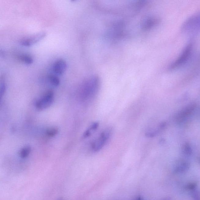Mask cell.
Listing matches in <instances>:
<instances>
[{"instance_id": "6da1fadb", "label": "cell", "mask_w": 200, "mask_h": 200, "mask_svg": "<svg viewBox=\"0 0 200 200\" xmlns=\"http://www.w3.org/2000/svg\"><path fill=\"white\" fill-rule=\"evenodd\" d=\"M100 80L98 76H91L83 83L80 88V96L84 102L91 101L95 98L99 89Z\"/></svg>"}, {"instance_id": "7a4b0ae2", "label": "cell", "mask_w": 200, "mask_h": 200, "mask_svg": "<svg viewBox=\"0 0 200 200\" xmlns=\"http://www.w3.org/2000/svg\"><path fill=\"white\" fill-rule=\"evenodd\" d=\"M193 50V44L192 43H188L175 61L169 67L170 70H174L184 65L189 60Z\"/></svg>"}, {"instance_id": "3957f363", "label": "cell", "mask_w": 200, "mask_h": 200, "mask_svg": "<svg viewBox=\"0 0 200 200\" xmlns=\"http://www.w3.org/2000/svg\"><path fill=\"white\" fill-rule=\"evenodd\" d=\"M112 132V129L109 128L103 131L98 137L91 143V150L94 152H97L101 150L109 140Z\"/></svg>"}, {"instance_id": "277c9868", "label": "cell", "mask_w": 200, "mask_h": 200, "mask_svg": "<svg viewBox=\"0 0 200 200\" xmlns=\"http://www.w3.org/2000/svg\"><path fill=\"white\" fill-rule=\"evenodd\" d=\"M200 16L199 13L194 14L187 20L182 26V31L191 33L199 29Z\"/></svg>"}, {"instance_id": "5b68a950", "label": "cell", "mask_w": 200, "mask_h": 200, "mask_svg": "<svg viewBox=\"0 0 200 200\" xmlns=\"http://www.w3.org/2000/svg\"><path fill=\"white\" fill-rule=\"evenodd\" d=\"M54 100V93L52 91H48L36 101L35 106L39 110H44L53 105Z\"/></svg>"}, {"instance_id": "8992f818", "label": "cell", "mask_w": 200, "mask_h": 200, "mask_svg": "<svg viewBox=\"0 0 200 200\" xmlns=\"http://www.w3.org/2000/svg\"><path fill=\"white\" fill-rule=\"evenodd\" d=\"M196 108L197 105L195 103H191L187 106L176 115L175 119L176 122L181 123L187 120L195 112Z\"/></svg>"}, {"instance_id": "52a82bcc", "label": "cell", "mask_w": 200, "mask_h": 200, "mask_svg": "<svg viewBox=\"0 0 200 200\" xmlns=\"http://www.w3.org/2000/svg\"><path fill=\"white\" fill-rule=\"evenodd\" d=\"M46 35L47 33L46 32H41L31 36H26L19 40V43L24 47H30L43 40L46 37Z\"/></svg>"}, {"instance_id": "ba28073f", "label": "cell", "mask_w": 200, "mask_h": 200, "mask_svg": "<svg viewBox=\"0 0 200 200\" xmlns=\"http://www.w3.org/2000/svg\"><path fill=\"white\" fill-rule=\"evenodd\" d=\"M67 68V63L65 61L59 60L56 61L54 63L53 70L54 72L56 75H61L63 74Z\"/></svg>"}, {"instance_id": "9c48e42d", "label": "cell", "mask_w": 200, "mask_h": 200, "mask_svg": "<svg viewBox=\"0 0 200 200\" xmlns=\"http://www.w3.org/2000/svg\"><path fill=\"white\" fill-rule=\"evenodd\" d=\"M159 19L154 17H149L145 19L142 22V29L144 31L150 30L158 24Z\"/></svg>"}, {"instance_id": "30bf717a", "label": "cell", "mask_w": 200, "mask_h": 200, "mask_svg": "<svg viewBox=\"0 0 200 200\" xmlns=\"http://www.w3.org/2000/svg\"><path fill=\"white\" fill-rule=\"evenodd\" d=\"M190 168V163L186 161H179L174 168V172L176 174H181L188 171Z\"/></svg>"}, {"instance_id": "8fae6325", "label": "cell", "mask_w": 200, "mask_h": 200, "mask_svg": "<svg viewBox=\"0 0 200 200\" xmlns=\"http://www.w3.org/2000/svg\"><path fill=\"white\" fill-rule=\"evenodd\" d=\"M166 122H163L159 124L157 128L153 130L148 131L146 133V136L149 137H153L164 129L166 127Z\"/></svg>"}, {"instance_id": "7c38bea8", "label": "cell", "mask_w": 200, "mask_h": 200, "mask_svg": "<svg viewBox=\"0 0 200 200\" xmlns=\"http://www.w3.org/2000/svg\"><path fill=\"white\" fill-rule=\"evenodd\" d=\"M18 59L21 62L26 65H31L34 62L33 57L30 55L26 54H22L18 56Z\"/></svg>"}, {"instance_id": "4fadbf2b", "label": "cell", "mask_w": 200, "mask_h": 200, "mask_svg": "<svg viewBox=\"0 0 200 200\" xmlns=\"http://www.w3.org/2000/svg\"><path fill=\"white\" fill-rule=\"evenodd\" d=\"M182 154L185 156H191L192 153V149L189 143H185L181 148Z\"/></svg>"}, {"instance_id": "5bb4252c", "label": "cell", "mask_w": 200, "mask_h": 200, "mask_svg": "<svg viewBox=\"0 0 200 200\" xmlns=\"http://www.w3.org/2000/svg\"><path fill=\"white\" fill-rule=\"evenodd\" d=\"M98 126H99V123L98 122H95L93 123L90 126V128H89L88 129L84 132L83 135L84 138H87L91 136V132L96 130Z\"/></svg>"}, {"instance_id": "9a60e30c", "label": "cell", "mask_w": 200, "mask_h": 200, "mask_svg": "<svg viewBox=\"0 0 200 200\" xmlns=\"http://www.w3.org/2000/svg\"><path fill=\"white\" fill-rule=\"evenodd\" d=\"M31 149L30 146H27L22 148L20 151L19 155L22 158H26L31 153Z\"/></svg>"}, {"instance_id": "2e32d148", "label": "cell", "mask_w": 200, "mask_h": 200, "mask_svg": "<svg viewBox=\"0 0 200 200\" xmlns=\"http://www.w3.org/2000/svg\"><path fill=\"white\" fill-rule=\"evenodd\" d=\"M49 80L50 84L53 86L58 87L60 84V80L58 77L55 75L51 74L49 76Z\"/></svg>"}, {"instance_id": "e0dca14e", "label": "cell", "mask_w": 200, "mask_h": 200, "mask_svg": "<svg viewBox=\"0 0 200 200\" xmlns=\"http://www.w3.org/2000/svg\"><path fill=\"white\" fill-rule=\"evenodd\" d=\"M57 132H58V130L56 128H52L48 129L46 132V134L48 136L52 137V136H55L57 133Z\"/></svg>"}, {"instance_id": "ac0fdd59", "label": "cell", "mask_w": 200, "mask_h": 200, "mask_svg": "<svg viewBox=\"0 0 200 200\" xmlns=\"http://www.w3.org/2000/svg\"><path fill=\"white\" fill-rule=\"evenodd\" d=\"M192 198L194 200H200L199 193L196 190L192 191Z\"/></svg>"}, {"instance_id": "d6986e66", "label": "cell", "mask_w": 200, "mask_h": 200, "mask_svg": "<svg viewBox=\"0 0 200 200\" xmlns=\"http://www.w3.org/2000/svg\"><path fill=\"white\" fill-rule=\"evenodd\" d=\"M196 184L194 183H191L187 184L186 188L188 190L192 191L196 190Z\"/></svg>"}, {"instance_id": "ffe728a7", "label": "cell", "mask_w": 200, "mask_h": 200, "mask_svg": "<svg viewBox=\"0 0 200 200\" xmlns=\"http://www.w3.org/2000/svg\"><path fill=\"white\" fill-rule=\"evenodd\" d=\"M6 52L4 50L0 49V57H3L5 56Z\"/></svg>"}, {"instance_id": "44dd1931", "label": "cell", "mask_w": 200, "mask_h": 200, "mask_svg": "<svg viewBox=\"0 0 200 200\" xmlns=\"http://www.w3.org/2000/svg\"><path fill=\"white\" fill-rule=\"evenodd\" d=\"M135 200H144V199H143V197H142L141 196L139 195L136 197Z\"/></svg>"}, {"instance_id": "7402d4cb", "label": "cell", "mask_w": 200, "mask_h": 200, "mask_svg": "<svg viewBox=\"0 0 200 200\" xmlns=\"http://www.w3.org/2000/svg\"><path fill=\"white\" fill-rule=\"evenodd\" d=\"M162 200H171V198H163Z\"/></svg>"}, {"instance_id": "603a6c76", "label": "cell", "mask_w": 200, "mask_h": 200, "mask_svg": "<svg viewBox=\"0 0 200 200\" xmlns=\"http://www.w3.org/2000/svg\"><path fill=\"white\" fill-rule=\"evenodd\" d=\"M1 97H0V101H1Z\"/></svg>"}, {"instance_id": "cb8c5ba5", "label": "cell", "mask_w": 200, "mask_h": 200, "mask_svg": "<svg viewBox=\"0 0 200 200\" xmlns=\"http://www.w3.org/2000/svg\"><path fill=\"white\" fill-rule=\"evenodd\" d=\"M63 200V199H59V200Z\"/></svg>"}]
</instances>
